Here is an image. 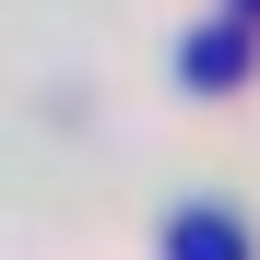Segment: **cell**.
Here are the masks:
<instances>
[{"label": "cell", "instance_id": "obj_3", "mask_svg": "<svg viewBox=\"0 0 260 260\" xmlns=\"http://www.w3.org/2000/svg\"><path fill=\"white\" fill-rule=\"evenodd\" d=\"M237 12H260V0H237Z\"/></svg>", "mask_w": 260, "mask_h": 260}, {"label": "cell", "instance_id": "obj_1", "mask_svg": "<svg viewBox=\"0 0 260 260\" xmlns=\"http://www.w3.org/2000/svg\"><path fill=\"white\" fill-rule=\"evenodd\" d=\"M189 95H237V83L260 71V48H248V24H213V36H189Z\"/></svg>", "mask_w": 260, "mask_h": 260}, {"label": "cell", "instance_id": "obj_2", "mask_svg": "<svg viewBox=\"0 0 260 260\" xmlns=\"http://www.w3.org/2000/svg\"><path fill=\"white\" fill-rule=\"evenodd\" d=\"M166 260H260V248H248L237 213H213V201H201V213H178V225H166Z\"/></svg>", "mask_w": 260, "mask_h": 260}]
</instances>
